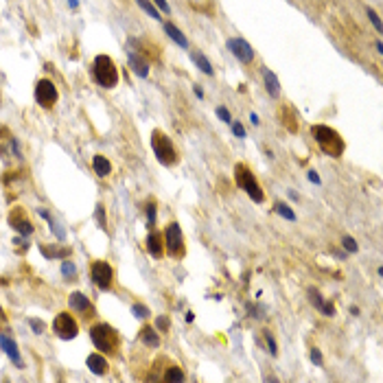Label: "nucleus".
I'll list each match as a JSON object with an SVG mask.
<instances>
[{
  "label": "nucleus",
  "instance_id": "nucleus-6",
  "mask_svg": "<svg viewBox=\"0 0 383 383\" xmlns=\"http://www.w3.org/2000/svg\"><path fill=\"white\" fill-rule=\"evenodd\" d=\"M164 245H167V252L173 259L184 256V237H182V228L177 224L167 226V230H164Z\"/></svg>",
  "mask_w": 383,
  "mask_h": 383
},
{
  "label": "nucleus",
  "instance_id": "nucleus-40",
  "mask_svg": "<svg viewBox=\"0 0 383 383\" xmlns=\"http://www.w3.org/2000/svg\"><path fill=\"white\" fill-rule=\"evenodd\" d=\"M154 2L160 7V11H164V14H171V7H169L167 0H154Z\"/></svg>",
  "mask_w": 383,
  "mask_h": 383
},
{
  "label": "nucleus",
  "instance_id": "nucleus-23",
  "mask_svg": "<svg viewBox=\"0 0 383 383\" xmlns=\"http://www.w3.org/2000/svg\"><path fill=\"white\" fill-rule=\"evenodd\" d=\"M140 339H142V344L149 346V348H158L160 346V335L156 333L151 326H145V329L140 331Z\"/></svg>",
  "mask_w": 383,
  "mask_h": 383
},
{
  "label": "nucleus",
  "instance_id": "nucleus-25",
  "mask_svg": "<svg viewBox=\"0 0 383 383\" xmlns=\"http://www.w3.org/2000/svg\"><path fill=\"white\" fill-rule=\"evenodd\" d=\"M164 381H169V383H173V381H184V372H182L180 368H177V366H171V368L167 370V372H164Z\"/></svg>",
  "mask_w": 383,
  "mask_h": 383
},
{
  "label": "nucleus",
  "instance_id": "nucleus-18",
  "mask_svg": "<svg viewBox=\"0 0 383 383\" xmlns=\"http://www.w3.org/2000/svg\"><path fill=\"white\" fill-rule=\"evenodd\" d=\"M191 62L195 64V66L199 68V70L204 72V75H208V77H212L215 75V70H212V64L206 59V55H202L199 51H191Z\"/></svg>",
  "mask_w": 383,
  "mask_h": 383
},
{
  "label": "nucleus",
  "instance_id": "nucleus-2",
  "mask_svg": "<svg viewBox=\"0 0 383 383\" xmlns=\"http://www.w3.org/2000/svg\"><path fill=\"white\" fill-rule=\"evenodd\" d=\"M234 180H237L239 189H243L247 195H250L252 202H256V204L265 202V193H263V189L259 186V182H256L254 173L250 171V167H245V164L239 162L237 167H234Z\"/></svg>",
  "mask_w": 383,
  "mask_h": 383
},
{
  "label": "nucleus",
  "instance_id": "nucleus-12",
  "mask_svg": "<svg viewBox=\"0 0 383 383\" xmlns=\"http://www.w3.org/2000/svg\"><path fill=\"white\" fill-rule=\"evenodd\" d=\"M9 224H11V228L18 230V232L24 234V237H29V234L33 232V226H31V221H29L27 217H24V210H22V208H14V210H11Z\"/></svg>",
  "mask_w": 383,
  "mask_h": 383
},
{
  "label": "nucleus",
  "instance_id": "nucleus-44",
  "mask_svg": "<svg viewBox=\"0 0 383 383\" xmlns=\"http://www.w3.org/2000/svg\"><path fill=\"white\" fill-rule=\"evenodd\" d=\"M250 121H252L254 125H259V116H256V114H250Z\"/></svg>",
  "mask_w": 383,
  "mask_h": 383
},
{
  "label": "nucleus",
  "instance_id": "nucleus-3",
  "mask_svg": "<svg viewBox=\"0 0 383 383\" xmlns=\"http://www.w3.org/2000/svg\"><path fill=\"white\" fill-rule=\"evenodd\" d=\"M92 72H94V79H97V84L101 86V88L110 90V88H116V84H119V70H116L112 57H107V55H99V57L94 59Z\"/></svg>",
  "mask_w": 383,
  "mask_h": 383
},
{
  "label": "nucleus",
  "instance_id": "nucleus-5",
  "mask_svg": "<svg viewBox=\"0 0 383 383\" xmlns=\"http://www.w3.org/2000/svg\"><path fill=\"white\" fill-rule=\"evenodd\" d=\"M90 339L103 352H114L119 346V333L110 324H94L90 329Z\"/></svg>",
  "mask_w": 383,
  "mask_h": 383
},
{
  "label": "nucleus",
  "instance_id": "nucleus-14",
  "mask_svg": "<svg viewBox=\"0 0 383 383\" xmlns=\"http://www.w3.org/2000/svg\"><path fill=\"white\" fill-rule=\"evenodd\" d=\"M0 348L5 350V355L9 357L11 361H14L18 368H22V359H20V350H18V344L14 342L11 337H7V335H0Z\"/></svg>",
  "mask_w": 383,
  "mask_h": 383
},
{
  "label": "nucleus",
  "instance_id": "nucleus-31",
  "mask_svg": "<svg viewBox=\"0 0 383 383\" xmlns=\"http://www.w3.org/2000/svg\"><path fill=\"white\" fill-rule=\"evenodd\" d=\"M62 274L66 278H75V274H77V267L70 263V261H64V265H62Z\"/></svg>",
  "mask_w": 383,
  "mask_h": 383
},
{
  "label": "nucleus",
  "instance_id": "nucleus-37",
  "mask_svg": "<svg viewBox=\"0 0 383 383\" xmlns=\"http://www.w3.org/2000/svg\"><path fill=\"white\" fill-rule=\"evenodd\" d=\"M230 125H232V134H234V136H237V138H245V127H243L241 123H230Z\"/></svg>",
  "mask_w": 383,
  "mask_h": 383
},
{
  "label": "nucleus",
  "instance_id": "nucleus-9",
  "mask_svg": "<svg viewBox=\"0 0 383 383\" xmlns=\"http://www.w3.org/2000/svg\"><path fill=\"white\" fill-rule=\"evenodd\" d=\"M35 101L42 107H53L57 101V88L51 79H40L35 84Z\"/></svg>",
  "mask_w": 383,
  "mask_h": 383
},
{
  "label": "nucleus",
  "instance_id": "nucleus-46",
  "mask_svg": "<svg viewBox=\"0 0 383 383\" xmlns=\"http://www.w3.org/2000/svg\"><path fill=\"white\" fill-rule=\"evenodd\" d=\"M68 5H70V7H77V0H68Z\"/></svg>",
  "mask_w": 383,
  "mask_h": 383
},
{
  "label": "nucleus",
  "instance_id": "nucleus-16",
  "mask_svg": "<svg viewBox=\"0 0 383 383\" xmlns=\"http://www.w3.org/2000/svg\"><path fill=\"white\" fill-rule=\"evenodd\" d=\"M147 250H149V254L154 259H160L164 254V241L160 237V232H156V230L149 232V237H147Z\"/></svg>",
  "mask_w": 383,
  "mask_h": 383
},
{
  "label": "nucleus",
  "instance_id": "nucleus-20",
  "mask_svg": "<svg viewBox=\"0 0 383 383\" xmlns=\"http://www.w3.org/2000/svg\"><path fill=\"white\" fill-rule=\"evenodd\" d=\"M92 169H94V173H97L99 177H107V175H110V171H112V164H110V160H107L105 156H94V158H92Z\"/></svg>",
  "mask_w": 383,
  "mask_h": 383
},
{
  "label": "nucleus",
  "instance_id": "nucleus-4",
  "mask_svg": "<svg viewBox=\"0 0 383 383\" xmlns=\"http://www.w3.org/2000/svg\"><path fill=\"white\" fill-rule=\"evenodd\" d=\"M151 147H154V154H156V158H158L160 164L171 167V164L177 162V151H175V147H173L171 138H169L164 132L156 129V132L151 134Z\"/></svg>",
  "mask_w": 383,
  "mask_h": 383
},
{
  "label": "nucleus",
  "instance_id": "nucleus-36",
  "mask_svg": "<svg viewBox=\"0 0 383 383\" xmlns=\"http://www.w3.org/2000/svg\"><path fill=\"white\" fill-rule=\"evenodd\" d=\"M29 326H31V329L35 331L37 335H42V333H44V329H46L44 322H42V320H29Z\"/></svg>",
  "mask_w": 383,
  "mask_h": 383
},
{
  "label": "nucleus",
  "instance_id": "nucleus-10",
  "mask_svg": "<svg viewBox=\"0 0 383 383\" xmlns=\"http://www.w3.org/2000/svg\"><path fill=\"white\" fill-rule=\"evenodd\" d=\"M226 46H228L230 53H232L239 62H243V64H252V62H254V49H252V46L247 44L243 37H230V40L226 42Z\"/></svg>",
  "mask_w": 383,
  "mask_h": 383
},
{
  "label": "nucleus",
  "instance_id": "nucleus-19",
  "mask_svg": "<svg viewBox=\"0 0 383 383\" xmlns=\"http://www.w3.org/2000/svg\"><path fill=\"white\" fill-rule=\"evenodd\" d=\"M164 31H167V35L171 37V40L175 42L177 46H182V49H189V40H186V35L173 22H164Z\"/></svg>",
  "mask_w": 383,
  "mask_h": 383
},
{
  "label": "nucleus",
  "instance_id": "nucleus-30",
  "mask_svg": "<svg viewBox=\"0 0 383 383\" xmlns=\"http://www.w3.org/2000/svg\"><path fill=\"white\" fill-rule=\"evenodd\" d=\"M147 224H149V228L156 226V204L154 202L147 204Z\"/></svg>",
  "mask_w": 383,
  "mask_h": 383
},
{
  "label": "nucleus",
  "instance_id": "nucleus-13",
  "mask_svg": "<svg viewBox=\"0 0 383 383\" xmlns=\"http://www.w3.org/2000/svg\"><path fill=\"white\" fill-rule=\"evenodd\" d=\"M309 302H311L313 307L317 309V311H322V315H326V317H333L335 315V304L326 302V300L320 296V291H317V289H309Z\"/></svg>",
  "mask_w": 383,
  "mask_h": 383
},
{
  "label": "nucleus",
  "instance_id": "nucleus-15",
  "mask_svg": "<svg viewBox=\"0 0 383 383\" xmlns=\"http://www.w3.org/2000/svg\"><path fill=\"white\" fill-rule=\"evenodd\" d=\"M261 75H263V84H265V90H267L269 97H274V99L280 97V81H278V77L274 75L269 68H261Z\"/></svg>",
  "mask_w": 383,
  "mask_h": 383
},
{
  "label": "nucleus",
  "instance_id": "nucleus-1",
  "mask_svg": "<svg viewBox=\"0 0 383 383\" xmlns=\"http://www.w3.org/2000/svg\"><path fill=\"white\" fill-rule=\"evenodd\" d=\"M313 136H315L320 149L324 151L326 156H333V158H339L344 154V140L335 129L326 127V125H313Z\"/></svg>",
  "mask_w": 383,
  "mask_h": 383
},
{
  "label": "nucleus",
  "instance_id": "nucleus-11",
  "mask_svg": "<svg viewBox=\"0 0 383 383\" xmlns=\"http://www.w3.org/2000/svg\"><path fill=\"white\" fill-rule=\"evenodd\" d=\"M127 59H129L132 70L136 72L138 77H147V75H149V62H147V57L140 53V51H134L132 46H129V49H127Z\"/></svg>",
  "mask_w": 383,
  "mask_h": 383
},
{
  "label": "nucleus",
  "instance_id": "nucleus-38",
  "mask_svg": "<svg viewBox=\"0 0 383 383\" xmlns=\"http://www.w3.org/2000/svg\"><path fill=\"white\" fill-rule=\"evenodd\" d=\"M156 326H158L160 331H167V329H169V317H167V315H158V322H156Z\"/></svg>",
  "mask_w": 383,
  "mask_h": 383
},
{
  "label": "nucleus",
  "instance_id": "nucleus-17",
  "mask_svg": "<svg viewBox=\"0 0 383 383\" xmlns=\"http://www.w3.org/2000/svg\"><path fill=\"white\" fill-rule=\"evenodd\" d=\"M88 368H90V372H94V374H105L107 370H110V364H107V359L103 355L92 352V355H88Z\"/></svg>",
  "mask_w": 383,
  "mask_h": 383
},
{
  "label": "nucleus",
  "instance_id": "nucleus-28",
  "mask_svg": "<svg viewBox=\"0 0 383 383\" xmlns=\"http://www.w3.org/2000/svg\"><path fill=\"white\" fill-rule=\"evenodd\" d=\"M132 313H134L136 317H140V320H145V317L151 315V311L145 307V304H134V307H132Z\"/></svg>",
  "mask_w": 383,
  "mask_h": 383
},
{
  "label": "nucleus",
  "instance_id": "nucleus-7",
  "mask_svg": "<svg viewBox=\"0 0 383 383\" xmlns=\"http://www.w3.org/2000/svg\"><path fill=\"white\" fill-rule=\"evenodd\" d=\"M90 274H92V280L99 289L107 291L112 287V278H114V272H112V265L107 261H94L92 267H90Z\"/></svg>",
  "mask_w": 383,
  "mask_h": 383
},
{
  "label": "nucleus",
  "instance_id": "nucleus-41",
  "mask_svg": "<svg viewBox=\"0 0 383 383\" xmlns=\"http://www.w3.org/2000/svg\"><path fill=\"white\" fill-rule=\"evenodd\" d=\"M309 180H311L313 184H320V182H322V180H320V175H317L315 171H311V173H309Z\"/></svg>",
  "mask_w": 383,
  "mask_h": 383
},
{
  "label": "nucleus",
  "instance_id": "nucleus-34",
  "mask_svg": "<svg viewBox=\"0 0 383 383\" xmlns=\"http://www.w3.org/2000/svg\"><path fill=\"white\" fill-rule=\"evenodd\" d=\"M265 333V339H267V346H269V352H272L274 357L278 355V346H276V342H274V337H272V333L269 331H263Z\"/></svg>",
  "mask_w": 383,
  "mask_h": 383
},
{
  "label": "nucleus",
  "instance_id": "nucleus-33",
  "mask_svg": "<svg viewBox=\"0 0 383 383\" xmlns=\"http://www.w3.org/2000/svg\"><path fill=\"white\" fill-rule=\"evenodd\" d=\"M366 14H368V18H370V22H372V24H374V29H377V31H379V33H381V20H379V16H377V11H374V9H370V7H368V9H366Z\"/></svg>",
  "mask_w": 383,
  "mask_h": 383
},
{
  "label": "nucleus",
  "instance_id": "nucleus-32",
  "mask_svg": "<svg viewBox=\"0 0 383 383\" xmlns=\"http://www.w3.org/2000/svg\"><path fill=\"white\" fill-rule=\"evenodd\" d=\"M342 245H344V250H346V252H357V250H359V245H357V241L352 237H344Z\"/></svg>",
  "mask_w": 383,
  "mask_h": 383
},
{
  "label": "nucleus",
  "instance_id": "nucleus-27",
  "mask_svg": "<svg viewBox=\"0 0 383 383\" xmlns=\"http://www.w3.org/2000/svg\"><path fill=\"white\" fill-rule=\"evenodd\" d=\"M40 215L44 217V219H46V221H49V224H51V230H55V234H57V239H64V230L59 228V226H57V221H55L53 217H51V215H49V212H46V210H40Z\"/></svg>",
  "mask_w": 383,
  "mask_h": 383
},
{
  "label": "nucleus",
  "instance_id": "nucleus-8",
  "mask_svg": "<svg viewBox=\"0 0 383 383\" xmlns=\"http://www.w3.org/2000/svg\"><path fill=\"white\" fill-rule=\"evenodd\" d=\"M53 331L57 333V337H62V339H75L77 333H79V326H77L75 317H72L70 313H59L53 320Z\"/></svg>",
  "mask_w": 383,
  "mask_h": 383
},
{
  "label": "nucleus",
  "instance_id": "nucleus-47",
  "mask_svg": "<svg viewBox=\"0 0 383 383\" xmlns=\"http://www.w3.org/2000/svg\"><path fill=\"white\" fill-rule=\"evenodd\" d=\"M2 134H5V129H2V127H0V136H2Z\"/></svg>",
  "mask_w": 383,
  "mask_h": 383
},
{
  "label": "nucleus",
  "instance_id": "nucleus-43",
  "mask_svg": "<svg viewBox=\"0 0 383 383\" xmlns=\"http://www.w3.org/2000/svg\"><path fill=\"white\" fill-rule=\"evenodd\" d=\"M193 320H195V313L189 311V313H186V322H193Z\"/></svg>",
  "mask_w": 383,
  "mask_h": 383
},
{
  "label": "nucleus",
  "instance_id": "nucleus-21",
  "mask_svg": "<svg viewBox=\"0 0 383 383\" xmlns=\"http://www.w3.org/2000/svg\"><path fill=\"white\" fill-rule=\"evenodd\" d=\"M68 304H70V309H75V311H81L86 313L90 309V300L86 298L84 294H79V291H75V294L68 296Z\"/></svg>",
  "mask_w": 383,
  "mask_h": 383
},
{
  "label": "nucleus",
  "instance_id": "nucleus-22",
  "mask_svg": "<svg viewBox=\"0 0 383 383\" xmlns=\"http://www.w3.org/2000/svg\"><path fill=\"white\" fill-rule=\"evenodd\" d=\"M40 252L46 259H66L70 256V247H51V245H40Z\"/></svg>",
  "mask_w": 383,
  "mask_h": 383
},
{
  "label": "nucleus",
  "instance_id": "nucleus-35",
  "mask_svg": "<svg viewBox=\"0 0 383 383\" xmlns=\"http://www.w3.org/2000/svg\"><path fill=\"white\" fill-rule=\"evenodd\" d=\"M217 116H219V119L224 121V123H232V116H230V112L226 110L224 105H219V107H217Z\"/></svg>",
  "mask_w": 383,
  "mask_h": 383
},
{
  "label": "nucleus",
  "instance_id": "nucleus-39",
  "mask_svg": "<svg viewBox=\"0 0 383 383\" xmlns=\"http://www.w3.org/2000/svg\"><path fill=\"white\" fill-rule=\"evenodd\" d=\"M311 361L317 366H322V352L317 350V348H311Z\"/></svg>",
  "mask_w": 383,
  "mask_h": 383
},
{
  "label": "nucleus",
  "instance_id": "nucleus-45",
  "mask_svg": "<svg viewBox=\"0 0 383 383\" xmlns=\"http://www.w3.org/2000/svg\"><path fill=\"white\" fill-rule=\"evenodd\" d=\"M374 46H377V53L381 55V53H383V44H381V42H377V44H374Z\"/></svg>",
  "mask_w": 383,
  "mask_h": 383
},
{
  "label": "nucleus",
  "instance_id": "nucleus-26",
  "mask_svg": "<svg viewBox=\"0 0 383 383\" xmlns=\"http://www.w3.org/2000/svg\"><path fill=\"white\" fill-rule=\"evenodd\" d=\"M274 210H276L280 217H285L287 221H296V212L291 210L287 204H276V206H274Z\"/></svg>",
  "mask_w": 383,
  "mask_h": 383
},
{
  "label": "nucleus",
  "instance_id": "nucleus-29",
  "mask_svg": "<svg viewBox=\"0 0 383 383\" xmlns=\"http://www.w3.org/2000/svg\"><path fill=\"white\" fill-rule=\"evenodd\" d=\"M94 215H97L99 228H101V230H105V226H107V219H105V208H103L101 204H99V206H97V212H94Z\"/></svg>",
  "mask_w": 383,
  "mask_h": 383
},
{
  "label": "nucleus",
  "instance_id": "nucleus-42",
  "mask_svg": "<svg viewBox=\"0 0 383 383\" xmlns=\"http://www.w3.org/2000/svg\"><path fill=\"white\" fill-rule=\"evenodd\" d=\"M193 90H195V94H197V99H204V90L199 88V86H193Z\"/></svg>",
  "mask_w": 383,
  "mask_h": 383
},
{
  "label": "nucleus",
  "instance_id": "nucleus-24",
  "mask_svg": "<svg viewBox=\"0 0 383 383\" xmlns=\"http://www.w3.org/2000/svg\"><path fill=\"white\" fill-rule=\"evenodd\" d=\"M136 5L140 7V9L145 11V14L149 16V18H154V20H162V18H160V14H158V9L154 7V2H151V0H136Z\"/></svg>",
  "mask_w": 383,
  "mask_h": 383
}]
</instances>
